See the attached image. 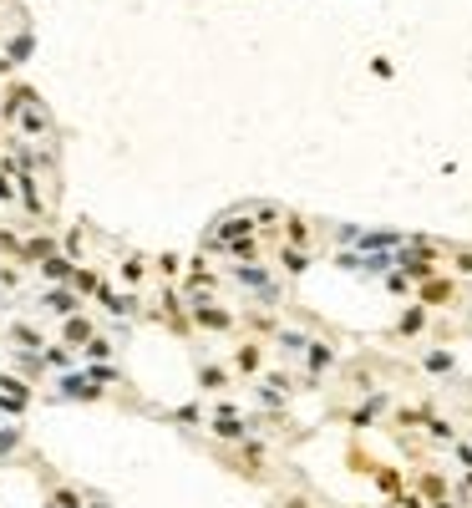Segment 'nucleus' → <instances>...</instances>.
<instances>
[{
	"instance_id": "obj_2",
	"label": "nucleus",
	"mask_w": 472,
	"mask_h": 508,
	"mask_svg": "<svg viewBox=\"0 0 472 508\" xmlns=\"http://www.w3.org/2000/svg\"><path fill=\"white\" fill-rule=\"evenodd\" d=\"M427 371H452V356H447V351H431V356H427Z\"/></svg>"
},
{
	"instance_id": "obj_4",
	"label": "nucleus",
	"mask_w": 472,
	"mask_h": 508,
	"mask_svg": "<svg viewBox=\"0 0 472 508\" xmlns=\"http://www.w3.org/2000/svg\"><path fill=\"white\" fill-rule=\"evenodd\" d=\"M437 508H452V503H442V498H437Z\"/></svg>"
},
{
	"instance_id": "obj_1",
	"label": "nucleus",
	"mask_w": 472,
	"mask_h": 508,
	"mask_svg": "<svg viewBox=\"0 0 472 508\" xmlns=\"http://www.w3.org/2000/svg\"><path fill=\"white\" fill-rule=\"evenodd\" d=\"M330 361H335V351H330V346H310V366H315V371H325Z\"/></svg>"
},
{
	"instance_id": "obj_3",
	"label": "nucleus",
	"mask_w": 472,
	"mask_h": 508,
	"mask_svg": "<svg viewBox=\"0 0 472 508\" xmlns=\"http://www.w3.org/2000/svg\"><path fill=\"white\" fill-rule=\"evenodd\" d=\"M462 493H472V473H467V478H462Z\"/></svg>"
}]
</instances>
